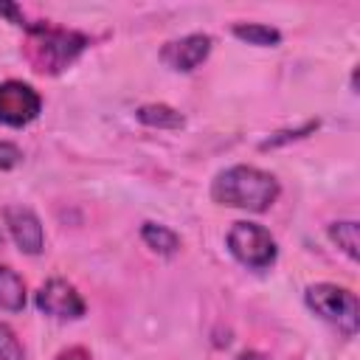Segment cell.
Masks as SVG:
<instances>
[{
	"label": "cell",
	"instance_id": "18",
	"mask_svg": "<svg viewBox=\"0 0 360 360\" xmlns=\"http://www.w3.org/2000/svg\"><path fill=\"white\" fill-rule=\"evenodd\" d=\"M56 360H90V357H87L84 349H68V352H62Z\"/></svg>",
	"mask_w": 360,
	"mask_h": 360
},
{
	"label": "cell",
	"instance_id": "10",
	"mask_svg": "<svg viewBox=\"0 0 360 360\" xmlns=\"http://www.w3.org/2000/svg\"><path fill=\"white\" fill-rule=\"evenodd\" d=\"M141 239L158 256H174L180 250V236L172 228L160 225V222H143L141 225Z\"/></svg>",
	"mask_w": 360,
	"mask_h": 360
},
{
	"label": "cell",
	"instance_id": "6",
	"mask_svg": "<svg viewBox=\"0 0 360 360\" xmlns=\"http://www.w3.org/2000/svg\"><path fill=\"white\" fill-rule=\"evenodd\" d=\"M34 304L39 312L51 315V318H59V321H76L87 312V304L84 298L79 295V290L65 281V278H48L37 295H34Z\"/></svg>",
	"mask_w": 360,
	"mask_h": 360
},
{
	"label": "cell",
	"instance_id": "7",
	"mask_svg": "<svg viewBox=\"0 0 360 360\" xmlns=\"http://www.w3.org/2000/svg\"><path fill=\"white\" fill-rule=\"evenodd\" d=\"M3 219H6V228H8L11 239H14V245L22 253H28V256L42 253V248H45V231H42L39 217L28 205H6L3 208Z\"/></svg>",
	"mask_w": 360,
	"mask_h": 360
},
{
	"label": "cell",
	"instance_id": "8",
	"mask_svg": "<svg viewBox=\"0 0 360 360\" xmlns=\"http://www.w3.org/2000/svg\"><path fill=\"white\" fill-rule=\"evenodd\" d=\"M211 53V37L208 34H186L180 39H172L160 48V62L172 70L191 73L200 68Z\"/></svg>",
	"mask_w": 360,
	"mask_h": 360
},
{
	"label": "cell",
	"instance_id": "20",
	"mask_svg": "<svg viewBox=\"0 0 360 360\" xmlns=\"http://www.w3.org/2000/svg\"><path fill=\"white\" fill-rule=\"evenodd\" d=\"M0 248H3V233H0Z\"/></svg>",
	"mask_w": 360,
	"mask_h": 360
},
{
	"label": "cell",
	"instance_id": "9",
	"mask_svg": "<svg viewBox=\"0 0 360 360\" xmlns=\"http://www.w3.org/2000/svg\"><path fill=\"white\" fill-rule=\"evenodd\" d=\"M25 307V281L8 264H0V309L22 312Z\"/></svg>",
	"mask_w": 360,
	"mask_h": 360
},
{
	"label": "cell",
	"instance_id": "3",
	"mask_svg": "<svg viewBox=\"0 0 360 360\" xmlns=\"http://www.w3.org/2000/svg\"><path fill=\"white\" fill-rule=\"evenodd\" d=\"M307 307L326 323L338 326V332H343L346 338L357 335V323H360V309H357V295L346 287L329 284V281H318L309 284L304 292Z\"/></svg>",
	"mask_w": 360,
	"mask_h": 360
},
{
	"label": "cell",
	"instance_id": "15",
	"mask_svg": "<svg viewBox=\"0 0 360 360\" xmlns=\"http://www.w3.org/2000/svg\"><path fill=\"white\" fill-rule=\"evenodd\" d=\"M0 360H25V349L8 323H0Z\"/></svg>",
	"mask_w": 360,
	"mask_h": 360
},
{
	"label": "cell",
	"instance_id": "12",
	"mask_svg": "<svg viewBox=\"0 0 360 360\" xmlns=\"http://www.w3.org/2000/svg\"><path fill=\"white\" fill-rule=\"evenodd\" d=\"M231 31L236 39H242L248 45H259V48H273L281 42V31L273 25H264V22H236Z\"/></svg>",
	"mask_w": 360,
	"mask_h": 360
},
{
	"label": "cell",
	"instance_id": "1",
	"mask_svg": "<svg viewBox=\"0 0 360 360\" xmlns=\"http://www.w3.org/2000/svg\"><path fill=\"white\" fill-rule=\"evenodd\" d=\"M278 180L256 166H228L222 169L214 183H211V200L228 208H242V211H253L262 214L267 211L276 200H278Z\"/></svg>",
	"mask_w": 360,
	"mask_h": 360
},
{
	"label": "cell",
	"instance_id": "14",
	"mask_svg": "<svg viewBox=\"0 0 360 360\" xmlns=\"http://www.w3.org/2000/svg\"><path fill=\"white\" fill-rule=\"evenodd\" d=\"M318 129V118H312V121H304L301 127H295V129H278V132H273L270 138H264L262 143H259V149L262 152H267V149H276V146H284V143H292V141H298V138H307V135H312Z\"/></svg>",
	"mask_w": 360,
	"mask_h": 360
},
{
	"label": "cell",
	"instance_id": "13",
	"mask_svg": "<svg viewBox=\"0 0 360 360\" xmlns=\"http://www.w3.org/2000/svg\"><path fill=\"white\" fill-rule=\"evenodd\" d=\"M326 233H329V239H332L352 262H357V256H360V250H357L360 236H357V222H354V219H338V222H332V225L326 228Z\"/></svg>",
	"mask_w": 360,
	"mask_h": 360
},
{
	"label": "cell",
	"instance_id": "16",
	"mask_svg": "<svg viewBox=\"0 0 360 360\" xmlns=\"http://www.w3.org/2000/svg\"><path fill=\"white\" fill-rule=\"evenodd\" d=\"M22 163V149L11 141H0V169H14Z\"/></svg>",
	"mask_w": 360,
	"mask_h": 360
},
{
	"label": "cell",
	"instance_id": "19",
	"mask_svg": "<svg viewBox=\"0 0 360 360\" xmlns=\"http://www.w3.org/2000/svg\"><path fill=\"white\" fill-rule=\"evenodd\" d=\"M236 360H267L262 352H256V349H248V352H242Z\"/></svg>",
	"mask_w": 360,
	"mask_h": 360
},
{
	"label": "cell",
	"instance_id": "5",
	"mask_svg": "<svg viewBox=\"0 0 360 360\" xmlns=\"http://www.w3.org/2000/svg\"><path fill=\"white\" fill-rule=\"evenodd\" d=\"M42 112V96L20 79H8L0 84V124L25 127Z\"/></svg>",
	"mask_w": 360,
	"mask_h": 360
},
{
	"label": "cell",
	"instance_id": "17",
	"mask_svg": "<svg viewBox=\"0 0 360 360\" xmlns=\"http://www.w3.org/2000/svg\"><path fill=\"white\" fill-rule=\"evenodd\" d=\"M0 14H3V17H8L14 25H22V28L28 25V22H25V14H22V11H20V6H14V3H0Z\"/></svg>",
	"mask_w": 360,
	"mask_h": 360
},
{
	"label": "cell",
	"instance_id": "11",
	"mask_svg": "<svg viewBox=\"0 0 360 360\" xmlns=\"http://www.w3.org/2000/svg\"><path fill=\"white\" fill-rule=\"evenodd\" d=\"M135 118L146 127H155V129H180L186 124L183 112H177L169 104H143L135 110Z\"/></svg>",
	"mask_w": 360,
	"mask_h": 360
},
{
	"label": "cell",
	"instance_id": "2",
	"mask_svg": "<svg viewBox=\"0 0 360 360\" xmlns=\"http://www.w3.org/2000/svg\"><path fill=\"white\" fill-rule=\"evenodd\" d=\"M31 37V62L39 73H59L68 65L79 59V53L87 48V37L70 28H56L48 22H28L25 25Z\"/></svg>",
	"mask_w": 360,
	"mask_h": 360
},
{
	"label": "cell",
	"instance_id": "4",
	"mask_svg": "<svg viewBox=\"0 0 360 360\" xmlns=\"http://www.w3.org/2000/svg\"><path fill=\"white\" fill-rule=\"evenodd\" d=\"M225 245L231 250V256L245 264L248 270H267L273 267L276 256H278V248H276V239L273 233L259 225V222H233L228 236H225Z\"/></svg>",
	"mask_w": 360,
	"mask_h": 360
}]
</instances>
